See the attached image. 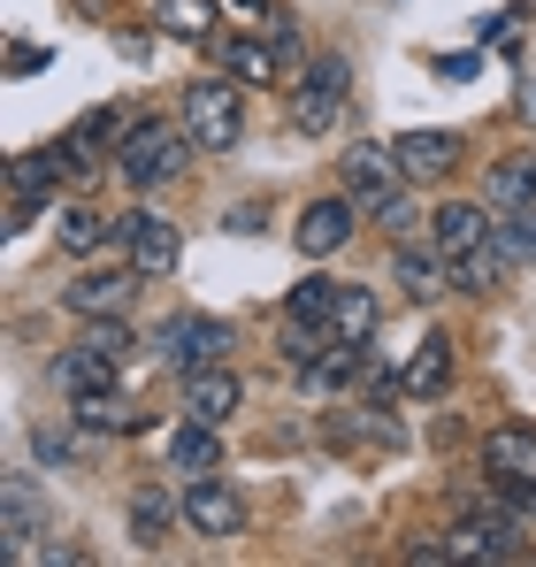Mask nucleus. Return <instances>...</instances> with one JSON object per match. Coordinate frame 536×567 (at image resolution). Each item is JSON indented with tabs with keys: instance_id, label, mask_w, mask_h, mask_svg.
I'll return each instance as SVG.
<instances>
[{
	"instance_id": "bb28decb",
	"label": "nucleus",
	"mask_w": 536,
	"mask_h": 567,
	"mask_svg": "<svg viewBox=\"0 0 536 567\" xmlns=\"http://www.w3.org/2000/svg\"><path fill=\"white\" fill-rule=\"evenodd\" d=\"M154 23L169 39H215V0H154Z\"/></svg>"
},
{
	"instance_id": "f8f14e48",
	"label": "nucleus",
	"mask_w": 536,
	"mask_h": 567,
	"mask_svg": "<svg viewBox=\"0 0 536 567\" xmlns=\"http://www.w3.org/2000/svg\"><path fill=\"white\" fill-rule=\"evenodd\" d=\"M238 406H246L238 369H223V361H215V369H192V377H184V414H192V422H215V430H223Z\"/></svg>"
},
{
	"instance_id": "412c9836",
	"label": "nucleus",
	"mask_w": 536,
	"mask_h": 567,
	"mask_svg": "<svg viewBox=\"0 0 536 567\" xmlns=\"http://www.w3.org/2000/svg\"><path fill=\"white\" fill-rule=\"evenodd\" d=\"M54 238H62V254L92 261L100 246H115V223H107V215H92V207H54Z\"/></svg>"
},
{
	"instance_id": "6ab92c4d",
	"label": "nucleus",
	"mask_w": 536,
	"mask_h": 567,
	"mask_svg": "<svg viewBox=\"0 0 536 567\" xmlns=\"http://www.w3.org/2000/svg\"><path fill=\"white\" fill-rule=\"evenodd\" d=\"M399 383H406L414 399H437V391H445V383H452V338H445V330H430V338L414 346V361L399 369Z\"/></svg>"
},
{
	"instance_id": "7ed1b4c3",
	"label": "nucleus",
	"mask_w": 536,
	"mask_h": 567,
	"mask_svg": "<svg viewBox=\"0 0 536 567\" xmlns=\"http://www.w3.org/2000/svg\"><path fill=\"white\" fill-rule=\"evenodd\" d=\"M346 93H353L346 54H315L307 78H299V93H291V123H299V138H330L338 115H346Z\"/></svg>"
},
{
	"instance_id": "aec40b11",
	"label": "nucleus",
	"mask_w": 536,
	"mask_h": 567,
	"mask_svg": "<svg viewBox=\"0 0 536 567\" xmlns=\"http://www.w3.org/2000/svg\"><path fill=\"white\" fill-rule=\"evenodd\" d=\"M215 62H223V70L238 78V85H268V78L284 70L276 39H246V31H238V39H223V47H215Z\"/></svg>"
},
{
	"instance_id": "f257e3e1",
	"label": "nucleus",
	"mask_w": 536,
	"mask_h": 567,
	"mask_svg": "<svg viewBox=\"0 0 536 567\" xmlns=\"http://www.w3.org/2000/svg\"><path fill=\"white\" fill-rule=\"evenodd\" d=\"M192 154H199V146H192L184 115H177V123H169V115H138L131 138L115 146V177H131L138 192H154V185H169V177H184Z\"/></svg>"
},
{
	"instance_id": "39448f33",
	"label": "nucleus",
	"mask_w": 536,
	"mask_h": 567,
	"mask_svg": "<svg viewBox=\"0 0 536 567\" xmlns=\"http://www.w3.org/2000/svg\"><path fill=\"white\" fill-rule=\"evenodd\" d=\"M338 185H346V199H353L360 215H383V199H399V192H406L399 146H368V138H360L353 154L338 162Z\"/></svg>"
},
{
	"instance_id": "cd10ccee",
	"label": "nucleus",
	"mask_w": 536,
	"mask_h": 567,
	"mask_svg": "<svg viewBox=\"0 0 536 567\" xmlns=\"http://www.w3.org/2000/svg\"><path fill=\"white\" fill-rule=\"evenodd\" d=\"M491 238H498V254H506L514 269H529V261H536V199H529V207H506Z\"/></svg>"
},
{
	"instance_id": "72a5a7b5",
	"label": "nucleus",
	"mask_w": 536,
	"mask_h": 567,
	"mask_svg": "<svg viewBox=\"0 0 536 567\" xmlns=\"http://www.w3.org/2000/svg\"><path fill=\"white\" fill-rule=\"evenodd\" d=\"M475 70H483L475 54H445V62H437V78H452V85H460V78H475Z\"/></svg>"
},
{
	"instance_id": "5701e85b",
	"label": "nucleus",
	"mask_w": 536,
	"mask_h": 567,
	"mask_svg": "<svg viewBox=\"0 0 536 567\" xmlns=\"http://www.w3.org/2000/svg\"><path fill=\"white\" fill-rule=\"evenodd\" d=\"M483 199H491L498 215H506V207H529V199H536V154H506V162L491 169Z\"/></svg>"
},
{
	"instance_id": "f3484780",
	"label": "nucleus",
	"mask_w": 536,
	"mask_h": 567,
	"mask_svg": "<svg viewBox=\"0 0 536 567\" xmlns=\"http://www.w3.org/2000/svg\"><path fill=\"white\" fill-rule=\"evenodd\" d=\"M391 277L406 284L414 307H430V299H445V291H452V261H445V254H414V246H399V254H391Z\"/></svg>"
},
{
	"instance_id": "f03ea898",
	"label": "nucleus",
	"mask_w": 536,
	"mask_h": 567,
	"mask_svg": "<svg viewBox=\"0 0 536 567\" xmlns=\"http://www.w3.org/2000/svg\"><path fill=\"white\" fill-rule=\"evenodd\" d=\"M184 131L199 154H230L246 138V107H238V78H199L184 85Z\"/></svg>"
},
{
	"instance_id": "4468645a",
	"label": "nucleus",
	"mask_w": 536,
	"mask_h": 567,
	"mask_svg": "<svg viewBox=\"0 0 536 567\" xmlns=\"http://www.w3.org/2000/svg\"><path fill=\"white\" fill-rule=\"evenodd\" d=\"M483 475L491 483H536V430L529 422H498L483 437Z\"/></svg>"
},
{
	"instance_id": "c756f323",
	"label": "nucleus",
	"mask_w": 536,
	"mask_h": 567,
	"mask_svg": "<svg viewBox=\"0 0 536 567\" xmlns=\"http://www.w3.org/2000/svg\"><path fill=\"white\" fill-rule=\"evenodd\" d=\"M330 307H338V284H330V277H299L284 315H299V322H330Z\"/></svg>"
},
{
	"instance_id": "6e6552de",
	"label": "nucleus",
	"mask_w": 536,
	"mask_h": 567,
	"mask_svg": "<svg viewBox=\"0 0 536 567\" xmlns=\"http://www.w3.org/2000/svg\"><path fill=\"white\" fill-rule=\"evenodd\" d=\"M138 291H146V277L123 261V269H92V277H78L70 291H62V307H70L78 322H100V315H131Z\"/></svg>"
},
{
	"instance_id": "9d476101",
	"label": "nucleus",
	"mask_w": 536,
	"mask_h": 567,
	"mask_svg": "<svg viewBox=\"0 0 536 567\" xmlns=\"http://www.w3.org/2000/svg\"><path fill=\"white\" fill-rule=\"evenodd\" d=\"M391 146H399L406 185H437V177H452V169L467 162V138H460V131H406V138H391Z\"/></svg>"
},
{
	"instance_id": "423d86ee",
	"label": "nucleus",
	"mask_w": 536,
	"mask_h": 567,
	"mask_svg": "<svg viewBox=\"0 0 536 567\" xmlns=\"http://www.w3.org/2000/svg\"><path fill=\"white\" fill-rule=\"evenodd\" d=\"M115 246L131 254V269L146 284H162V277H177V223H162L154 207H138V215H115Z\"/></svg>"
},
{
	"instance_id": "c85d7f7f",
	"label": "nucleus",
	"mask_w": 536,
	"mask_h": 567,
	"mask_svg": "<svg viewBox=\"0 0 536 567\" xmlns=\"http://www.w3.org/2000/svg\"><path fill=\"white\" fill-rule=\"evenodd\" d=\"M506 269H514V261H506V254H498V238H491V246H475V254H460V261H452V291H491Z\"/></svg>"
},
{
	"instance_id": "a211bd4d",
	"label": "nucleus",
	"mask_w": 536,
	"mask_h": 567,
	"mask_svg": "<svg viewBox=\"0 0 536 567\" xmlns=\"http://www.w3.org/2000/svg\"><path fill=\"white\" fill-rule=\"evenodd\" d=\"M169 468L177 475H215L223 468V437H215V422H184V430H169Z\"/></svg>"
},
{
	"instance_id": "0eeeda50",
	"label": "nucleus",
	"mask_w": 536,
	"mask_h": 567,
	"mask_svg": "<svg viewBox=\"0 0 536 567\" xmlns=\"http://www.w3.org/2000/svg\"><path fill=\"white\" fill-rule=\"evenodd\" d=\"M184 522H192V537H238V529H246V498H238V483H223V475H192V483H184Z\"/></svg>"
},
{
	"instance_id": "2eb2a0df",
	"label": "nucleus",
	"mask_w": 536,
	"mask_h": 567,
	"mask_svg": "<svg viewBox=\"0 0 536 567\" xmlns=\"http://www.w3.org/2000/svg\"><path fill=\"white\" fill-rule=\"evenodd\" d=\"M31 537H39V491H31V475H8L0 483V560H31Z\"/></svg>"
},
{
	"instance_id": "dca6fc26",
	"label": "nucleus",
	"mask_w": 536,
	"mask_h": 567,
	"mask_svg": "<svg viewBox=\"0 0 536 567\" xmlns=\"http://www.w3.org/2000/svg\"><path fill=\"white\" fill-rule=\"evenodd\" d=\"M62 177H70L62 146H31V154L8 162V192H23V199H39V207H54V185H62Z\"/></svg>"
},
{
	"instance_id": "a878e982",
	"label": "nucleus",
	"mask_w": 536,
	"mask_h": 567,
	"mask_svg": "<svg viewBox=\"0 0 536 567\" xmlns=\"http://www.w3.org/2000/svg\"><path fill=\"white\" fill-rule=\"evenodd\" d=\"M177 514H184V498H169V491H138V498H131V537H138V545H162Z\"/></svg>"
},
{
	"instance_id": "20e7f679",
	"label": "nucleus",
	"mask_w": 536,
	"mask_h": 567,
	"mask_svg": "<svg viewBox=\"0 0 536 567\" xmlns=\"http://www.w3.org/2000/svg\"><path fill=\"white\" fill-rule=\"evenodd\" d=\"M154 353L192 377V369H215L223 353H238V330H230L223 315H169V322L154 330Z\"/></svg>"
},
{
	"instance_id": "f704fd0d",
	"label": "nucleus",
	"mask_w": 536,
	"mask_h": 567,
	"mask_svg": "<svg viewBox=\"0 0 536 567\" xmlns=\"http://www.w3.org/2000/svg\"><path fill=\"white\" fill-rule=\"evenodd\" d=\"M238 8H261V0H238Z\"/></svg>"
},
{
	"instance_id": "393cba45",
	"label": "nucleus",
	"mask_w": 536,
	"mask_h": 567,
	"mask_svg": "<svg viewBox=\"0 0 536 567\" xmlns=\"http://www.w3.org/2000/svg\"><path fill=\"white\" fill-rule=\"evenodd\" d=\"M330 338H346V346H368V338H375V291H360V284H338Z\"/></svg>"
},
{
	"instance_id": "4be33fe9",
	"label": "nucleus",
	"mask_w": 536,
	"mask_h": 567,
	"mask_svg": "<svg viewBox=\"0 0 536 567\" xmlns=\"http://www.w3.org/2000/svg\"><path fill=\"white\" fill-rule=\"evenodd\" d=\"M70 422L92 430V437H107V430H138V414L123 406V391H115V383H107V391H78V399H70Z\"/></svg>"
},
{
	"instance_id": "ddd939ff",
	"label": "nucleus",
	"mask_w": 536,
	"mask_h": 567,
	"mask_svg": "<svg viewBox=\"0 0 536 567\" xmlns=\"http://www.w3.org/2000/svg\"><path fill=\"white\" fill-rule=\"evenodd\" d=\"M445 545H452V560H514L522 553V522L514 514H467Z\"/></svg>"
},
{
	"instance_id": "1a4fd4ad",
	"label": "nucleus",
	"mask_w": 536,
	"mask_h": 567,
	"mask_svg": "<svg viewBox=\"0 0 536 567\" xmlns=\"http://www.w3.org/2000/svg\"><path fill=\"white\" fill-rule=\"evenodd\" d=\"M491 230H498V207H491V199H445L437 223H430V246H437L445 261H460V254L491 246Z\"/></svg>"
},
{
	"instance_id": "7c9ffc66",
	"label": "nucleus",
	"mask_w": 536,
	"mask_h": 567,
	"mask_svg": "<svg viewBox=\"0 0 536 567\" xmlns=\"http://www.w3.org/2000/svg\"><path fill=\"white\" fill-rule=\"evenodd\" d=\"M85 346H92V353H107L115 369H123V361L138 353V338H131V322H123V315H100V322L85 330Z\"/></svg>"
},
{
	"instance_id": "2f4dec72",
	"label": "nucleus",
	"mask_w": 536,
	"mask_h": 567,
	"mask_svg": "<svg viewBox=\"0 0 536 567\" xmlns=\"http://www.w3.org/2000/svg\"><path fill=\"white\" fill-rule=\"evenodd\" d=\"M31 453H39L47 468H62V461H70L78 445H70V430H54V422H39V430H31Z\"/></svg>"
},
{
	"instance_id": "473e14b6",
	"label": "nucleus",
	"mask_w": 536,
	"mask_h": 567,
	"mask_svg": "<svg viewBox=\"0 0 536 567\" xmlns=\"http://www.w3.org/2000/svg\"><path fill=\"white\" fill-rule=\"evenodd\" d=\"M31 70H47V47H31V39H16V54H8V78H31Z\"/></svg>"
},
{
	"instance_id": "9b49d317",
	"label": "nucleus",
	"mask_w": 536,
	"mask_h": 567,
	"mask_svg": "<svg viewBox=\"0 0 536 567\" xmlns=\"http://www.w3.org/2000/svg\"><path fill=\"white\" fill-rule=\"evenodd\" d=\"M353 230H360V207L346 199V192H338V199H315V207H299V230H291V238H299V254H307V261H330V254H338Z\"/></svg>"
},
{
	"instance_id": "b1692460",
	"label": "nucleus",
	"mask_w": 536,
	"mask_h": 567,
	"mask_svg": "<svg viewBox=\"0 0 536 567\" xmlns=\"http://www.w3.org/2000/svg\"><path fill=\"white\" fill-rule=\"evenodd\" d=\"M54 383H62L70 399H78V391H107V383H115V361H107V353H92L85 338H78V346L54 361Z\"/></svg>"
}]
</instances>
